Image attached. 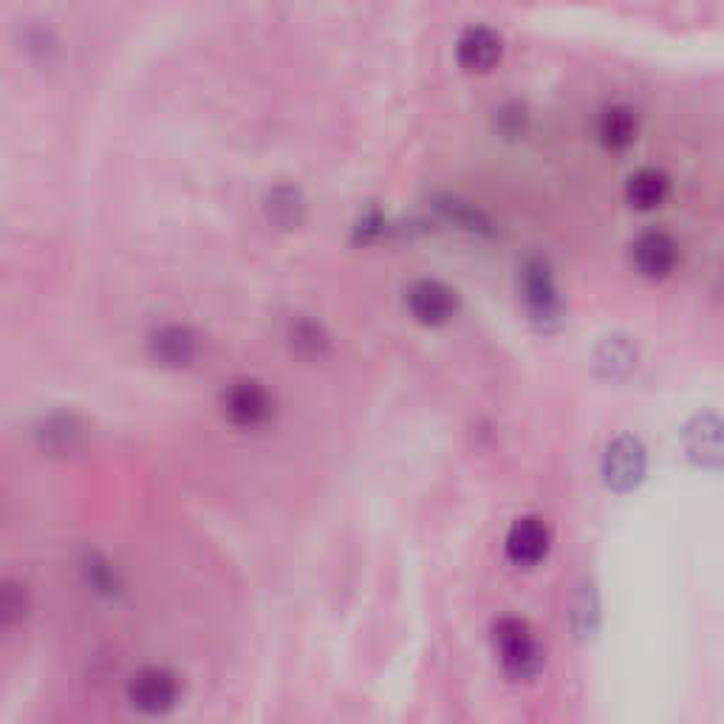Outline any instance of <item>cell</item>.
Wrapping results in <instances>:
<instances>
[{"label": "cell", "instance_id": "obj_14", "mask_svg": "<svg viewBox=\"0 0 724 724\" xmlns=\"http://www.w3.org/2000/svg\"><path fill=\"white\" fill-rule=\"evenodd\" d=\"M159 354L173 362L187 360L192 354V337L187 335V328L171 326L159 331Z\"/></svg>", "mask_w": 724, "mask_h": 724}, {"label": "cell", "instance_id": "obj_3", "mask_svg": "<svg viewBox=\"0 0 724 724\" xmlns=\"http://www.w3.org/2000/svg\"><path fill=\"white\" fill-rule=\"evenodd\" d=\"M645 447L634 436H620L606 451V484L611 490H634L645 476Z\"/></svg>", "mask_w": 724, "mask_h": 724}, {"label": "cell", "instance_id": "obj_11", "mask_svg": "<svg viewBox=\"0 0 724 724\" xmlns=\"http://www.w3.org/2000/svg\"><path fill=\"white\" fill-rule=\"evenodd\" d=\"M597 133H600V142L606 144L608 151H622L629 148L637 137V117L629 108L615 105V108L603 110L600 125H597Z\"/></svg>", "mask_w": 724, "mask_h": 724}, {"label": "cell", "instance_id": "obj_6", "mask_svg": "<svg viewBox=\"0 0 724 724\" xmlns=\"http://www.w3.org/2000/svg\"><path fill=\"white\" fill-rule=\"evenodd\" d=\"M549 552V529L540 518H518L506 533V554L518 567H535Z\"/></svg>", "mask_w": 724, "mask_h": 724}, {"label": "cell", "instance_id": "obj_4", "mask_svg": "<svg viewBox=\"0 0 724 724\" xmlns=\"http://www.w3.org/2000/svg\"><path fill=\"white\" fill-rule=\"evenodd\" d=\"M408 308L422 326H444L458 312V297L442 281H417L408 289Z\"/></svg>", "mask_w": 724, "mask_h": 724}, {"label": "cell", "instance_id": "obj_8", "mask_svg": "<svg viewBox=\"0 0 724 724\" xmlns=\"http://www.w3.org/2000/svg\"><path fill=\"white\" fill-rule=\"evenodd\" d=\"M670 182L663 171H654V167H643L629 178L626 185V201H629L634 210H656L663 207V201L668 199Z\"/></svg>", "mask_w": 724, "mask_h": 724}, {"label": "cell", "instance_id": "obj_9", "mask_svg": "<svg viewBox=\"0 0 724 724\" xmlns=\"http://www.w3.org/2000/svg\"><path fill=\"white\" fill-rule=\"evenodd\" d=\"M226 410H230V417L235 422L246 424V428L260 424L269 417L267 390L260 388L258 383H238L226 397Z\"/></svg>", "mask_w": 724, "mask_h": 724}, {"label": "cell", "instance_id": "obj_1", "mask_svg": "<svg viewBox=\"0 0 724 724\" xmlns=\"http://www.w3.org/2000/svg\"><path fill=\"white\" fill-rule=\"evenodd\" d=\"M495 637V651L504 665V670L513 679H533L544 668V649L538 637L529 629V622L518 617H501L492 629Z\"/></svg>", "mask_w": 724, "mask_h": 724}, {"label": "cell", "instance_id": "obj_7", "mask_svg": "<svg viewBox=\"0 0 724 724\" xmlns=\"http://www.w3.org/2000/svg\"><path fill=\"white\" fill-rule=\"evenodd\" d=\"M679 258L677 241L670 235L659 233V230H651V233L640 235L634 244V267L640 269V275L645 278H665V275L674 272Z\"/></svg>", "mask_w": 724, "mask_h": 724}, {"label": "cell", "instance_id": "obj_10", "mask_svg": "<svg viewBox=\"0 0 724 724\" xmlns=\"http://www.w3.org/2000/svg\"><path fill=\"white\" fill-rule=\"evenodd\" d=\"M133 702L144 711H164L176 702V682L164 670H148L133 682Z\"/></svg>", "mask_w": 724, "mask_h": 724}, {"label": "cell", "instance_id": "obj_5", "mask_svg": "<svg viewBox=\"0 0 724 724\" xmlns=\"http://www.w3.org/2000/svg\"><path fill=\"white\" fill-rule=\"evenodd\" d=\"M504 43L499 32L487 26H470L456 43V60L467 74H487L501 62Z\"/></svg>", "mask_w": 724, "mask_h": 724}, {"label": "cell", "instance_id": "obj_12", "mask_svg": "<svg viewBox=\"0 0 724 724\" xmlns=\"http://www.w3.org/2000/svg\"><path fill=\"white\" fill-rule=\"evenodd\" d=\"M303 210H306V201H303V196L294 187H275L272 192H269L267 199V215L272 224L278 226H297L303 221Z\"/></svg>", "mask_w": 724, "mask_h": 724}, {"label": "cell", "instance_id": "obj_13", "mask_svg": "<svg viewBox=\"0 0 724 724\" xmlns=\"http://www.w3.org/2000/svg\"><path fill=\"white\" fill-rule=\"evenodd\" d=\"M23 51H26L28 60L51 62L57 51H60V37L55 35V28L43 26V23L28 26L26 32H23Z\"/></svg>", "mask_w": 724, "mask_h": 724}, {"label": "cell", "instance_id": "obj_2", "mask_svg": "<svg viewBox=\"0 0 724 724\" xmlns=\"http://www.w3.org/2000/svg\"><path fill=\"white\" fill-rule=\"evenodd\" d=\"M524 301L526 306H529L533 320H538L544 328H547L549 323H552V326L554 323H561V292L554 287V278L547 264L533 260V264L524 269Z\"/></svg>", "mask_w": 724, "mask_h": 724}]
</instances>
